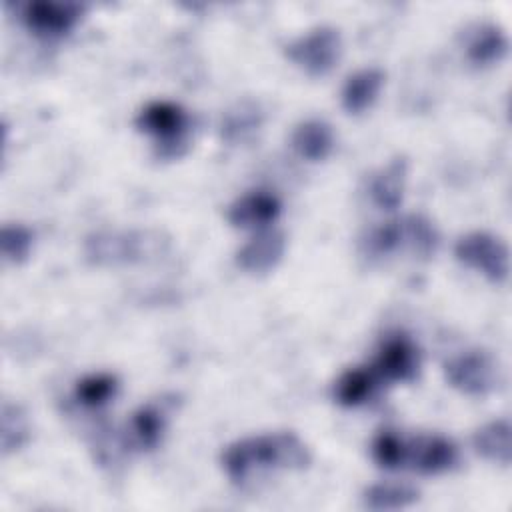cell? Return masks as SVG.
I'll return each instance as SVG.
<instances>
[{"mask_svg": "<svg viewBox=\"0 0 512 512\" xmlns=\"http://www.w3.org/2000/svg\"><path fill=\"white\" fill-rule=\"evenodd\" d=\"M312 456L294 432H270L242 438L222 454V466L232 484H246L254 476L274 470H304Z\"/></svg>", "mask_w": 512, "mask_h": 512, "instance_id": "6da1fadb", "label": "cell"}, {"mask_svg": "<svg viewBox=\"0 0 512 512\" xmlns=\"http://www.w3.org/2000/svg\"><path fill=\"white\" fill-rule=\"evenodd\" d=\"M438 248V232L422 214L384 222L362 238V254L368 260H382L400 250H408L418 258L434 256Z\"/></svg>", "mask_w": 512, "mask_h": 512, "instance_id": "7a4b0ae2", "label": "cell"}, {"mask_svg": "<svg viewBox=\"0 0 512 512\" xmlns=\"http://www.w3.org/2000/svg\"><path fill=\"white\" fill-rule=\"evenodd\" d=\"M168 248L158 232L148 230H104L84 242V256L94 266H126L160 256Z\"/></svg>", "mask_w": 512, "mask_h": 512, "instance_id": "3957f363", "label": "cell"}, {"mask_svg": "<svg viewBox=\"0 0 512 512\" xmlns=\"http://www.w3.org/2000/svg\"><path fill=\"white\" fill-rule=\"evenodd\" d=\"M138 130L154 136L160 158H178L188 148V114L174 102H150L136 118Z\"/></svg>", "mask_w": 512, "mask_h": 512, "instance_id": "277c9868", "label": "cell"}, {"mask_svg": "<svg viewBox=\"0 0 512 512\" xmlns=\"http://www.w3.org/2000/svg\"><path fill=\"white\" fill-rule=\"evenodd\" d=\"M454 256L464 266L480 272L494 284H502L510 272L508 246L488 232H470L458 238Z\"/></svg>", "mask_w": 512, "mask_h": 512, "instance_id": "5b68a950", "label": "cell"}, {"mask_svg": "<svg viewBox=\"0 0 512 512\" xmlns=\"http://www.w3.org/2000/svg\"><path fill=\"white\" fill-rule=\"evenodd\" d=\"M342 38L332 26H318L286 46V56L306 74L324 76L340 60Z\"/></svg>", "mask_w": 512, "mask_h": 512, "instance_id": "8992f818", "label": "cell"}, {"mask_svg": "<svg viewBox=\"0 0 512 512\" xmlns=\"http://www.w3.org/2000/svg\"><path fill=\"white\" fill-rule=\"evenodd\" d=\"M446 380L468 396H484L498 386V366L488 352L468 350L444 364Z\"/></svg>", "mask_w": 512, "mask_h": 512, "instance_id": "52a82bcc", "label": "cell"}, {"mask_svg": "<svg viewBox=\"0 0 512 512\" xmlns=\"http://www.w3.org/2000/svg\"><path fill=\"white\" fill-rule=\"evenodd\" d=\"M380 382H412L420 372V350L404 334H392L380 344L370 366Z\"/></svg>", "mask_w": 512, "mask_h": 512, "instance_id": "ba28073f", "label": "cell"}, {"mask_svg": "<svg viewBox=\"0 0 512 512\" xmlns=\"http://www.w3.org/2000/svg\"><path fill=\"white\" fill-rule=\"evenodd\" d=\"M82 10L84 6L78 2L36 0L24 4L22 20L38 36L60 38L78 24Z\"/></svg>", "mask_w": 512, "mask_h": 512, "instance_id": "9c48e42d", "label": "cell"}, {"mask_svg": "<svg viewBox=\"0 0 512 512\" xmlns=\"http://www.w3.org/2000/svg\"><path fill=\"white\" fill-rule=\"evenodd\" d=\"M458 448L456 444L440 434L418 436L406 440V464L422 474H442L456 466Z\"/></svg>", "mask_w": 512, "mask_h": 512, "instance_id": "30bf717a", "label": "cell"}, {"mask_svg": "<svg viewBox=\"0 0 512 512\" xmlns=\"http://www.w3.org/2000/svg\"><path fill=\"white\" fill-rule=\"evenodd\" d=\"M286 236L274 228H262L236 254V264L248 274H266L282 260Z\"/></svg>", "mask_w": 512, "mask_h": 512, "instance_id": "8fae6325", "label": "cell"}, {"mask_svg": "<svg viewBox=\"0 0 512 512\" xmlns=\"http://www.w3.org/2000/svg\"><path fill=\"white\" fill-rule=\"evenodd\" d=\"M280 200L264 190H252L236 198L228 208V222L236 228H264L280 214Z\"/></svg>", "mask_w": 512, "mask_h": 512, "instance_id": "7c38bea8", "label": "cell"}, {"mask_svg": "<svg viewBox=\"0 0 512 512\" xmlns=\"http://www.w3.org/2000/svg\"><path fill=\"white\" fill-rule=\"evenodd\" d=\"M408 176V162L404 158H394L380 170H376L368 180V196L382 210H396L404 198V186Z\"/></svg>", "mask_w": 512, "mask_h": 512, "instance_id": "4fadbf2b", "label": "cell"}, {"mask_svg": "<svg viewBox=\"0 0 512 512\" xmlns=\"http://www.w3.org/2000/svg\"><path fill=\"white\" fill-rule=\"evenodd\" d=\"M290 142L300 158L308 162H320L326 160L334 148V130L328 122L310 118L294 128Z\"/></svg>", "mask_w": 512, "mask_h": 512, "instance_id": "5bb4252c", "label": "cell"}, {"mask_svg": "<svg viewBox=\"0 0 512 512\" xmlns=\"http://www.w3.org/2000/svg\"><path fill=\"white\" fill-rule=\"evenodd\" d=\"M466 56L476 66L500 62L508 52V38L500 26L476 24L466 34Z\"/></svg>", "mask_w": 512, "mask_h": 512, "instance_id": "9a60e30c", "label": "cell"}, {"mask_svg": "<svg viewBox=\"0 0 512 512\" xmlns=\"http://www.w3.org/2000/svg\"><path fill=\"white\" fill-rule=\"evenodd\" d=\"M384 72L380 68H362L348 76L342 88V106L348 114H362L368 110L382 86H384Z\"/></svg>", "mask_w": 512, "mask_h": 512, "instance_id": "2e32d148", "label": "cell"}, {"mask_svg": "<svg viewBox=\"0 0 512 512\" xmlns=\"http://www.w3.org/2000/svg\"><path fill=\"white\" fill-rule=\"evenodd\" d=\"M166 428V412L158 404L138 408L124 434V444L136 450H152L158 446Z\"/></svg>", "mask_w": 512, "mask_h": 512, "instance_id": "e0dca14e", "label": "cell"}, {"mask_svg": "<svg viewBox=\"0 0 512 512\" xmlns=\"http://www.w3.org/2000/svg\"><path fill=\"white\" fill-rule=\"evenodd\" d=\"M510 422L506 418H498L492 420L484 426H480L474 436H472V444L474 450L496 464L508 466L510 458H512V444H510Z\"/></svg>", "mask_w": 512, "mask_h": 512, "instance_id": "ac0fdd59", "label": "cell"}, {"mask_svg": "<svg viewBox=\"0 0 512 512\" xmlns=\"http://www.w3.org/2000/svg\"><path fill=\"white\" fill-rule=\"evenodd\" d=\"M378 386H380V380L376 378V374L370 366L350 368L348 372H344L338 378V382L334 386V396L342 406L352 408V406H360L366 400H370Z\"/></svg>", "mask_w": 512, "mask_h": 512, "instance_id": "d6986e66", "label": "cell"}, {"mask_svg": "<svg viewBox=\"0 0 512 512\" xmlns=\"http://www.w3.org/2000/svg\"><path fill=\"white\" fill-rule=\"evenodd\" d=\"M418 496L420 492L410 484L378 482L364 492L362 502L370 510H398L414 504Z\"/></svg>", "mask_w": 512, "mask_h": 512, "instance_id": "ffe728a7", "label": "cell"}, {"mask_svg": "<svg viewBox=\"0 0 512 512\" xmlns=\"http://www.w3.org/2000/svg\"><path fill=\"white\" fill-rule=\"evenodd\" d=\"M28 440H30V424H28L26 412L18 404L4 402L2 416H0L2 454L8 456L12 452H18Z\"/></svg>", "mask_w": 512, "mask_h": 512, "instance_id": "44dd1931", "label": "cell"}, {"mask_svg": "<svg viewBox=\"0 0 512 512\" xmlns=\"http://www.w3.org/2000/svg\"><path fill=\"white\" fill-rule=\"evenodd\" d=\"M262 124L260 110L250 102H240L236 108L228 110L222 120V136L228 142H244L248 140Z\"/></svg>", "mask_w": 512, "mask_h": 512, "instance_id": "7402d4cb", "label": "cell"}, {"mask_svg": "<svg viewBox=\"0 0 512 512\" xmlns=\"http://www.w3.org/2000/svg\"><path fill=\"white\" fill-rule=\"evenodd\" d=\"M116 390L118 380L112 374H92L76 384L74 400L84 408H100L114 398Z\"/></svg>", "mask_w": 512, "mask_h": 512, "instance_id": "603a6c76", "label": "cell"}, {"mask_svg": "<svg viewBox=\"0 0 512 512\" xmlns=\"http://www.w3.org/2000/svg\"><path fill=\"white\" fill-rule=\"evenodd\" d=\"M34 246V234L24 224H4L0 232L2 258L10 264L24 262Z\"/></svg>", "mask_w": 512, "mask_h": 512, "instance_id": "cb8c5ba5", "label": "cell"}, {"mask_svg": "<svg viewBox=\"0 0 512 512\" xmlns=\"http://www.w3.org/2000/svg\"><path fill=\"white\" fill-rule=\"evenodd\" d=\"M372 458L378 466L396 470L406 464V440L394 430H382L372 442Z\"/></svg>", "mask_w": 512, "mask_h": 512, "instance_id": "d4e9b609", "label": "cell"}]
</instances>
